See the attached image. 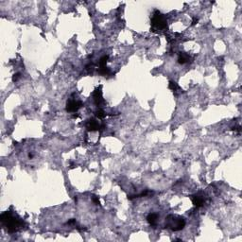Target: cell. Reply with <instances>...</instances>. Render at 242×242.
Instances as JSON below:
<instances>
[{"label": "cell", "mask_w": 242, "mask_h": 242, "mask_svg": "<svg viewBox=\"0 0 242 242\" xmlns=\"http://www.w3.org/2000/svg\"><path fill=\"white\" fill-rule=\"evenodd\" d=\"M0 221L3 228L8 233H16L22 230L26 225L25 221L18 215L11 211H6L0 216Z\"/></svg>", "instance_id": "obj_1"}, {"label": "cell", "mask_w": 242, "mask_h": 242, "mask_svg": "<svg viewBox=\"0 0 242 242\" xmlns=\"http://www.w3.org/2000/svg\"><path fill=\"white\" fill-rule=\"evenodd\" d=\"M167 28V17L162 14L160 11H156L152 17V29L154 32H159L165 30Z\"/></svg>", "instance_id": "obj_2"}, {"label": "cell", "mask_w": 242, "mask_h": 242, "mask_svg": "<svg viewBox=\"0 0 242 242\" xmlns=\"http://www.w3.org/2000/svg\"><path fill=\"white\" fill-rule=\"evenodd\" d=\"M185 226V219L180 216L169 215L167 218V227L172 231H180Z\"/></svg>", "instance_id": "obj_3"}, {"label": "cell", "mask_w": 242, "mask_h": 242, "mask_svg": "<svg viewBox=\"0 0 242 242\" xmlns=\"http://www.w3.org/2000/svg\"><path fill=\"white\" fill-rule=\"evenodd\" d=\"M83 106L82 102L78 101L75 100H69L66 103V111L69 113H76L78 109H81Z\"/></svg>", "instance_id": "obj_4"}, {"label": "cell", "mask_w": 242, "mask_h": 242, "mask_svg": "<svg viewBox=\"0 0 242 242\" xmlns=\"http://www.w3.org/2000/svg\"><path fill=\"white\" fill-rule=\"evenodd\" d=\"M93 97H94V101L96 103V105L97 107H100L102 104L104 103V100H103V96H102L101 86L96 88V90L93 92Z\"/></svg>", "instance_id": "obj_5"}, {"label": "cell", "mask_w": 242, "mask_h": 242, "mask_svg": "<svg viewBox=\"0 0 242 242\" xmlns=\"http://www.w3.org/2000/svg\"><path fill=\"white\" fill-rule=\"evenodd\" d=\"M86 129L88 132H96V130H102V127L99 124L95 118H91L87 121L86 123Z\"/></svg>", "instance_id": "obj_6"}, {"label": "cell", "mask_w": 242, "mask_h": 242, "mask_svg": "<svg viewBox=\"0 0 242 242\" xmlns=\"http://www.w3.org/2000/svg\"><path fill=\"white\" fill-rule=\"evenodd\" d=\"M191 200H192L193 204L197 208H200L201 206H204V202H205L204 196L200 195V194H195V195L191 196Z\"/></svg>", "instance_id": "obj_7"}, {"label": "cell", "mask_w": 242, "mask_h": 242, "mask_svg": "<svg viewBox=\"0 0 242 242\" xmlns=\"http://www.w3.org/2000/svg\"><path fill=\"white\" fill-rule=\"evenodd\" d=\"M157 219H158V216H157L155 213H150V214L148 215V217H147L148 222L152 226H154V225L157 224Z\"/></svg>", "instance_id": "obj_8"}, {"label": "cell", "mask_w": 242, "mask_h": 242, "mask_svg": "<svg viewBox=\"0 0 242 242\" xmlns=\"http://www.w3.org/2000/svg\"><path fill=\"white\" fill-rule=\"evenodd\" d=\"M190 60H191V58H190V56H189L188 54H186V53H181L179 55V58H178V63L180 64H185V63H188Z\"/></svg>", "instance_id": "obj_9"}, {"label": "cell", "mask_w": 242, "mask_h": 242, "mask_svg": "<svg viewBox=\"0 0 242 242\" xmlns=\"http://www.w3.org/2000/svg\"><path fill=\"white\" fill-rule=\"evenodd\" d=\"M99 74L100 75H101V76H110L111 74H112V72H111V70L108 68V67H106V66H104V67H100L99 68Z\"/></svg>", "instance_id": "obj_10"}, {"label": "cell", "mask_w": 242, "mask_h": 242, "mask_svg": "<svg viewBox=\"0 0 242 242\" xmlns=\"http://www.w3.org/2000/svg\"><path fill=\"white\" fill-rule=\"evenodd\" d=\"M108 60H109V56L108 55H104L103 57H101L99 61V66L100 67H104L106 66V64L108 63Z\"/></svg>", "instance_id": "obj_11"}, {"label": "cell", "mask_w": 242, "mask_h": 242, "mask_svg": "<svg viewBox=\"0 0 242 242\" xmlns=\"http://www.w3.org/2000/svg\"><path fill=\"white\" fill-rule=\"evenodd\" d=\"M95 115H96L99 119H103L104 117H105L107 115H106V113L104 112V111H103L102 109H99V110H96V112H95Z\"/></svg>", "instance_id": "obj_12"}, {"label": "cell", "mask_w": 242, "mask_h": 242, "mask_svg": "<svg viewBox=\"0 0 242 242\" xmlns=\"http://www.w3.org/2000/svg\"><path fill=\"white\" fill-rule=\"evenodd\" d=\"M168 88L170 89L171 91H173L174 93H175V92H177L178 90H180L179 85H178V84L176 83L175 81H170V82H169V84H168Z\"/></svg>", "instance_id": "obj_13"}, {"label": "cell", "mask_w": 242, "mask_h": 242, "mask_svg": "<svg viewBox=\"0 0 242 242\" xmlns=\"http://www.w3.org/2000/svg\"><path fill=\"white\" fill-rule=\"evenodd\" d=\"M20 77H21V76H20V73H16V74H14V76H12V81H14V82H16V81L19 80V78H20Z\"/></svg>", "instance_id": "obj_14"}, {"label": "cell", "mask_w": 242, "mask_h": 242, "mask_svg": "<svg viewBox=\"0 0 242 242\" xmlns=\"http://www.w3.org/2000/svg\"><path fill=\"white\" fill-rule=\"evenodd\" d=\"M92 200H93V201L95 202V204H96V205H99V204H100V200H99V197H96V196H93V198H92Z\"/></svg>", "instance_id": "obj_15"}, {"label": "cell", "mask_w": 242, "mask_h": 242, "mask_svg": "<svg viewBox=\"0 0 242 242\" xmlns=\"http://www.w3.org/2000/svg\"><path fill=\"white\" fill-rule=\"evenodd\" d=\"M66 224L67 225H72V224H76V219H69L67 222H66Z\"/></svg>", "instance_id": "obj_16"}]
</instances>
